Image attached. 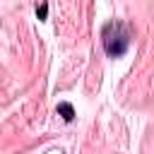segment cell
Returning a JSON list of instances; mask_svg holds the SVG:
<instances>
[{"instance_id": "cell-3", "label": "cell", "mask_w": 154, "mask_h": 154, "mask_svg": "<svg viewBox=\"0 0 154 154\" xmlns=\"http://www.w3.org/2000/svg\"><path fill=\"white\" fill-rule=\"evenodd\" d=\"M38 19H46V14H48V2H41V7H38Z\"/></svg>"}, {"instance_id": "cell-1", "label": "cell", "mask_w": 154, "mask_h": 154, "mask_svg": "<svg viewBox=\"0 0 154 154\" xmlns=\"http://www.w3.org/2000/svg\"><path fill=\"white\" fill-rule=\"evenodd\" d=\"M103 48L108 55H123L128 51V31L120 22H108L103 26Z\"/></svg>"}, {"instance_id": "cell-2", "label": "cell", "mask_w": 154, "mask_h": 154, "mask_svg": "<svg viewBox=\"0 0 154 154\" xmlns=\"http://www.w3.org/2000/svg\"><path fill=\"white\" fill-rule=\"evenodd\" d=\"M58 113H60L65 120H72V118H75V108H72L70 103H58Z\"/></svg>"}]
</instances>
